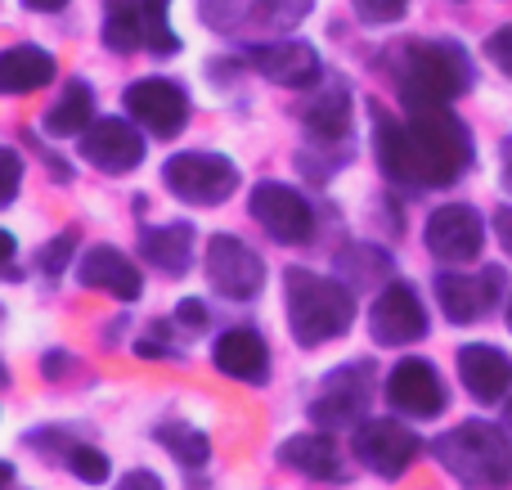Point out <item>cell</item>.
<instances>
[{
  "mask_svg": "<svg viewBox=\"0 0 512 490\" xmlns=\"http://www.w3.org/2000/svg\"><path fill=\"white\" fill-rule=\"evenodd\" d=\"M9 482H14V464H5V459H0V490H9Z\"/></svg>",
  "mask_w": 512,
  "mask_h": 490,
  "instance_id": "38",
  "label": "cell"
},
{
  "mask_svg": "<svg viewBox=\"0 0 512 490\" xmlns=\"http://www.w3.org/2000/svg\"><path fill=\"white\" fill-rule=\"evenodd\" d=\"M252 68L261 72L265 81L288 90H306L319 81V54L310 41H265L252 50Z\"/></svg>",
  "mask_w": 512,
  "mask_h": 490,
  "instance_id": "17",
  "label": "cell"
},
{
  "mask_svg": "<svg viewBox=\"0 0 512 490\" xmlns=\"http://www.w3.org/2000/svg\"><path fill=\"white\" fill-rule=\"evenodd\" d=\"M508 329H512V302H508Z\"/></svg>",
  "mask_w": 512,
  "mask_h": 490,
  "instance_id": "39",
  "label": "cell"
},
{
  "mask_svg": "<svg viewBox=\"0 0 512 490\" xmlns=\"http://www.w3.org/2000/svg\"><path fill=\"white\" fill-rule=\"evenodd\" d=\"M248 212L274 243H306L315 234V212H310L306 194H297L292 185H279V180H256Z\"/></svg>",
  "mask_w": 512,
  "mask_h": 490,
  "instance_id": "8",
  "label": "cell"
},
{
  "mask_svg": "<svg viewBox=\"0 0 512 490\" xmlns=\"http://www.w3.org/2000/svg\"><path fill=\"white\" fill-rule=\"evenodd\" d=\"M158 441L167 446V455L180 459L185 468H203L207 459H212V441H207V432L189 428V423H162Z\"/></svg>",
  "mask_w": 512,
  "mask_h": 490,
  "instance_id": "27",
  "label": "cell"
},
{
  "mask_svg": "<svg viewBox=\"0 0 512 490\" xmlns=\"http://www.w3.org/2000/svg\"><path fill=\"white\" fill-rule=\"evenodd\" d=\"M495 234H499V243H504V252L512 257V207H499L495 212Z\"/></svg>",
  "mask_w": 512,
  "mask_h": 490,
  "instance_id": "36",
  "label": "cell"
},
{
  "mask_svg": "<svg viewBox=\"0 0 512 490\" xmlns=\"http://www.w3.org/2000/svg\"><path fill=\"white\" fill-rule=\"evenodd\" d=\"M207 284L230 302H248L265 284V261L234 234H212L207 239Z\"/></svg>",
  "mask_w": 512,
  "mask_h": 490,
  "instance_id": "9",
  "label": "cell"
},
{
  "mask_svg": "<svg viewBox=\"0 0 512 490\" xmlns=\"http://www.w3.org/2000/svg\"><path fill=\"white\" fill-rule=\"evenodd\" d=\"M481 248H486V221L477 216V207L445 203L427 216V252L436 261L463 266V261H477Z\"/></svg>",
  "mask_w": 512,
  "mask_h": 490,
  "instance_id": "11",
  "label": "cell"
},
{
  "mask_svg": "<svg viewBox=\"0 0 512 490\" xmlns=\"http://www.w3.org/2000/svg\"><path fill=\"white\" fill-rule=\"evenodd\" d=\"M486 54H490V63H495L499 72H508V77H512V23L499 27V32L490 36V41H486Z\"/></svg>",
  "mask_w": 512,
  "mask_h": 490,
  "instance_id": "32",
  "label": "cell"
},
{
  "mask_svg": "<svg viewBox=\"0 0 512 490\" xmlns=\"http://www.w3.org/2000/svg\"><path fill=\"white\" fill-rule=\"evenodd\" d=\"M508 185H512V162H508Z\"/></svg>",
  "mask_w": 512,
  "mask_h": 490,
  "instance_id": "41",
  "label": "cell"
},
{
  "mask_svg": "<svg viewBox=\"0 0 512 490\" xmlns=\"http://www.w3.org/2000/svg\"><path fill=\"white\" fill-rule=\"evenodd\" d=\"M279 459L297 473L315 477V482H337L342 477V459H337V446L328 432H301V437H288L279 446Z\"/></svg>",
  "mask_w": 512,
  "mask_h": 490,
  "instance_id": "24",
  "label": "cell"
},
{
  "mask_svg": "<svg viewBox=\"0 0 512 490\" xmlns=\"http://www.w3.org/2000/svg\"><path fill=\"white\" fill-rule=\"evenodd\" d=\"M122 104H126V113L144 126V131L162 135V140L180 135V131H185V122H189V95L176 86V81H167V77L131 81V86H126V95H122Z\"/></svg>",
  "mask_w": 512,
  "mask_h": 490,
  "instance_id": "10",
  "label": "cell"
},
{
  "mask_svg": "<svg viewBox=\"0 0 512 490\" xmlns=\"http://www.w3.org/2000/svg\"><path fill=\"white\" fill-rule=\"evenodd\" d=\"M351 446H355V459H360L369 473L400 477L418 459V446H423V441H418L414 432H409L405 423H396V419H369V423L355 428Z\"/></svg>",
  "mask_w": 512,
  "mask_h": 490,
  "instance_id": "13",
  "label": "cell"
},
{
  "mask_svg": "<svg viewBox=\"0 0 512 490\" xmlns=\"http://www.w3.org/2000/svg\"><path fill=\"white\" fill-rule=\"evenodd\" d=\"M396 90L405 99V108H445L450 99H459L472 86V59L463 45L454 41H409L396 45Z\"/></svg>",
  "mask_w": 512,
  "mask_h": 490,
  "instance_id": "2",
  "label": "cell"
},
{
  "mask_svg": "<svg viewBox=\"0 0 512 490\" xmlns=\"http://www.w3.org/2000/svg\"><path fill=\"white\" fill-rule=\"evenodd\" d=\"M176 320L185 324V329H207V302H198V297H185V302L176 306Z\"/></svg>",
  "mask_w": 512,
  "mask_h": 490,
  "instance_id": "33",
  "label": "cell"
},
{
  "mask_svg": "<svg viewBox=\"0 0 512 490\" xmlns=\"http://www.w3.org/2000/svg\"><path fill=\"white\" fill-rule=\"evenodd\" d=\"M18 185H23V158H18V149L0 144V207L14 203Z\"/></svg>",
  "mask_w": 512,
  "mask_h": 490,
  "instance_id": "30",
  "label": "cell"
},
{
  "mask_svg": "<svg viewBox=\"0 0 512 490\" xmlns=\"http://www.w3.org/2000/svg\"><path fill=\"white\" fill-rule=\"evenodd\" d=\"M504 275L499 270H481V275H436V297L450 324H472L486 320L490 306L499 302Z\"/></svg>",
  "mask_w": 512,
  "mask_h": 490,
  "instance_id": "16",
  "label": "cell"
},
{
  "mask_svg": "<svg viewBox=\"0 0 512 490\" xmlns=\"http://www.w3.org/2000/svg\"><path fill=\"white\" fill-rule=\"evenodd\" d=\"M117 490H162V482H158V473L140 468V473H126L122 482H117Z\"/></svg>",
  "mask_w": 512,
  "mask_h": 490,
  "instance_id": "35",
  "label": "cell"
},
{
  "mask_svg": "<svg viewBox=\"0 0 512 490\" xmlns=\"http://www.w3.org/2000/svg\"><path fill=\"white\" fill-rule=\"evenodd\" d=\"M351 5L360 23H396V18H405L409 0H351Z\"/></svg>",
  "mask_w": 512,
  "mask_h": 490,
  "instance_id": "31",
  "label": "cell"
},
{
  "mask_svg": "<svg viewBox=\"0 0 512 490\" xmlns=\"http://www.w3.org/2000/svg\"><path fill=\"white\" fill-rule=\"evenodd\" d=\"M23 5L41 9V14H54V9H63V5H68V0H23Z\"/></svg>",
  "mask_w": 512,
  "mask_h": 490,
  "instance_id": "37",
  "label": "cell"
},
{
  "mask_svg": "<svg viewBox=\"0 0 512 490\" xmlns=\"http://www.w3.org/2000/svg\"><path fill=\"white\" fill-rule=\"evenodd\" d=\"M373 153L387 180L409 189L454 185L472 167V135L445 108H409V122L382 117L373 126Z\"/></svg>",
  "mask_w": 512,
  "mask_h": 490,
  "instance_id": "1",
  "label": "cell"
},
{
  "mask_svg": "<svg viewBox=\"0 0 512 490\" xmlns=\"http://www.w3.org/2000/svg\"><path fill=\"white\" fill-rule=\"evenodd\" d=\"M140 257L149 261V266H158L162 275L180 279V275L189 270V257H194V225L176 221V225H158V230H144Z\"/></svg>",
  "mask_w": 512,
  "mask_h": 490,
  "instance_id": "25",
  "label": "cell"
},
{
  "mask_svg": "<svg viewBox=\"0 0 512 490\" xmlns=\"http://www.w3.org/2000/svg\"><path fill=\"white\" fill-rule=\"evenodd\" d=\"M216 369L234 383H252L261 387L265 374H270V351H265L261 333L256 329H230L225 338H216Z\"/></svg>",
  "mask_w": 512,
  "mask_h": 490,
  "instance_id": "20",
  "label": "cell"
},
{
  "mask_svg": "<svg viewBox=\"0 0 512 490\" xmlns=\"http://www.w3.org/2000/svg\"><path fill=\"white\" fill-rule=\"evenodd\" d=\"M387 401L409 419H436L445 410V383L427 360L409 356L387 374Z\"/></svg>",
  "mask_w": 512,
  "mask_h": 490,
  "instance_id": "15",
  "label": "cell"
},
{
  "mask_svg": "<svg viewBox=\"0 0 512 490\" xmlns=\"http://www.w3.org/2000/svg\"><path fill=\"white\" fill-rule=\"evenodd\" d=\"M167 5H171V0H167Z\"/></svg>",
  "mask_w": 512,
  "mask_h": 490,
  "instance_id": "42",
  "label": "cell"
},
{
  "mask_svg": "<svg viewBox=\"0 0 512 490\" xmlns=\"http://www.w3.org/2000/svg\"><path fill=\"white\" fill-rule=\"evenodd\" d=\"M104 41L117 54H135V50L176 54L180 50V36L167 23V0H108Z\"/></svg>",
  "mask_w": 512,
  "mask_h": 490,
  "instance_id": "5",
  "label": "cell"
},
{
  "mask_svg": "<svg viewBox=\"0 0 512 490\" xmlns=\"http://www.w3.org/2000/svg\"><path fill=\"white\" fill-rule=\"evenodd\" d=\"M459 378L463 387H468L477 401H504L508 387H512V360L504 351L495 347H481V342H472V347L459 351Z\"/></svg>",
  "mask_w": 512,
  "mask_h": 490,
  "instance_id": "21",
  "label": "cell"
},
{
  "mask_svg": "<svg viewBox=\"0 0 512 490\" xmlns=\"http://www.w3.org/2000/svg\"><path fill=\"white\" fill-rule=\"evenodd\" d=\"M315 0H203V23L225 36H256L297 27Z\"/></svg>",
  "mask_w": 512,
  "mask_h": 490,
  "instance_id": "7",
  "label": "cell"
},
{
  "mask_svg": "<svg viewBox=\"0 0 512 490\" xmlns=\"http://www.w3.org/2000/svg\"><path fill=\"white\" fill-rule=\"evenodd\" d=\"M77 279L86 288H99V293H113L117 302H135L144 293V279H140V266L126 257L122 248L113 243H99L90 248L86 257L77 261Z\"/></svg>",
  "mask_w": 512,
  "mask_h": 490,
  "instance_id": "18",
  "label": "cell"
},
{
  "mask_svg": "<svg viewBox=\"0 0 512 490\" xmlns=\"http://www.w3.org/2000/svg\"><path fill=\"white\" fill-rule=\"evenodd\" d=\"M432 455L463 490H504L512 482V446L495 423H459L436 441Z\"/></svg>",
  "mask_w": 512,
  "mask_h": 490,
  "instance_id": "3",
  "label": "cell"
},
{
  "mask_svg": "<svg viewBox=\"0 0 512 490\" xmlns=\"http://www.w3.org/2000/svg\"><path fill=\"white\" fill-rule=\"evenodd\" d=\"M364 401H369V383H364L360 369H337V374L324 383V392L310 401V419H315L324 432L351 428V423H360Z\"/></svg>",
  "mask_w": 512,
  "mask_h": 490,
  "instance_id": "19",
  "label": "cell"
},
{
  "mask_svg": "<svg viewBox=\"0 0 512 490\" xmlns=\"http://www.w3.org/2000/svg\"><path fill=\"white\" fill-rule=\"evenodd\" d=\"M77 140H81V158L95 171H104V176H126V171H135L144 162V135L122 117H95Z\"/></svg>",
  "mask_w": 512,
  "mask_h": 490,
  "instance_id": "12",
  "label": "cell"
},
{
  "mask_svg": "<svg viewBox=\"0 0 512 490\" xmlns=\"http://www.w3.org/2000/svg\"><path fill=\"white\" fill-rule=\"evenodd\" d=\"M14 257H18L14 234L0 230V279H23V270H14Z\"/></svg>",
  "mask_w": 512,
  "mask_h": 490,
  "instance_id": "34",
  "label": "cell"
},
{
  "mask_svg": "<svg viewBox=\"0 0 512 490\" xmlns=\"http://www.w3.org/2000/svg\"><path fill=\"white\" fill-rule=\"evenodd\" d=\"M369 333L378 347H409L427 333V311L409 284H387L369 311Z\"/></svg>",
  "mask_w": 512,
  "mask_h": 490,
  "instance_id": "14",
  "label": "cell"
},
{
  "mask_svg": "<svg viewBox=\"0 0 512 490\" xmlns=\"http://www.w3.org/2000/svg\"><path fill=\"white\" fill-rule=\"evenodd\" d=\"M95 122V95H90L86 81H68L63 86V95L50 104V113H45V135H81L86 126Z\"/></svg>",
  "mask_w": 512,
  "mask_h": 490,
  "instance_id": "26",
  "label": "cell"
},
{
  "mask_svg": "<svg viewBox=\"0 0 512 490\" xmlns=\"http://www.w3.org/2000/svg\"><path fill=\"white\" fill-rule=\"evenodd\" d=\"M72 248H77V230H63V234H54V239L41 248V257H36V266H41L45 275H63V266H68V261H72Z\"/></svg>",
  "mask_w": 512,
  "mask_h": 490,
  "instance_id": "29",
  "label": "cell"
},
{
  "mask_svg": "<svg viewBox=\"0 0 512 490\" xmlns=\"http://www.w3.org/2000/svg\"><path fill=\"white\" fill-rule=\"evenodd\" d=\"M301 122H306V131L324 144L346 140V135H351V90H346L342 81L319 86L315 99L301 108Z\"/></svg>",
  "mask_w": 512,
  "mask_h": 490,
  "instance_id": "22",
  "label": "cell"
},
{
  "mask_svg": "<svg viewBox=\"0 0 512 490\" xmlns=\"http://www.w3.org/2000/svg\"><path fill=\"white\" fill-rule=\"evenodd\" d=\"M68 468L81 477V482H90V486H99V482H108V455L99 446H68Z\"/></svg>",
  "mask_w": 512,
  "mask_h": 490,
  "instance_id": "28",
  "label": "cell"
},
{
  "mask_svg": "<svg viewBox=\"0 0 512 490\" xmlns=\"http://www.w3.org/2000/svg\"><path fill=\"white\" fill-rule=\"evenodd\" d=\"M162 180H167V189L180 203L221 207L239 189V167L230 158H221V153H176L162 167Z\"/></svg>",
  "mask_w": 512,
  "mask_h": 490,
  "instance_id": "6",
  "label": "cell"
},
{
  "mask_svg": "<svg viewBox=\"0 0 512 490\" xmlns=\"http://www.w3.org/2000/svg\"><path fill=\"white\" fill-rule=\"evenodd\" d=\"M283 288H288V329L301 347H324L355 324V297L337 279L297 266L283 275Z\"/></svg>",
  "mask_w": 512,
  "mask_h": 490,
  "instance_id": "4",
  "label": "cell"
},
{
  "mask_svg": "<svg viewBox=\"0 0 512 490\" xmlns=\"http://www.w3.org/2000/svg\"><path fill=\"white\" fill-rule=\"evenodd\" d=\"M54 59L41 45H9L0 54V95H32L54 81Z\"/></svg>",
  "mask_w": 512,
  "mask_h": 490,
  "instance_id": "23",
  "label": "cell"
},
{
  "mask_svg": "<svg viewBox=\"0 0 512 490\" xmlns=\"http://www.w3.org/2000/svg\"><path fill=\"white\" fill-rule=\"evenodd\" d=\"M508 428H512V401H508Z\"/></svg>",
  "mask_w": 512,
  "mask_h": 490,
  "instance_id": "40",
  "label": "cell"
}]
</instances>
